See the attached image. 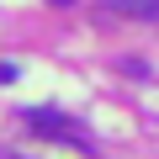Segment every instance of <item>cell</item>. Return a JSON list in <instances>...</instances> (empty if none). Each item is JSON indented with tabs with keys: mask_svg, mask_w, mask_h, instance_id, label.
Segmentation results:
<instances>
[{
	"mask_svg": "<svg viewBox=\"0 0 159 159\" xmlns=\"http://www.w3.org/2000/svg\"><path fill=\"white\" fill-rule=\"evenodd\" d=\"M53 6H74V0H53Z\"/></svg>",
	"mask_w": 159,
	"mask_h": 159,
	"instance_id": "3",
	"label": "cell"
},
{
	"mask_svg": "<svg viewBox=\"0 0 159 159\" xmlns=\"http://www.w3.org/2000/svg\"><path fill=\"white\" fill-rule=\"evenodd\" d=\"M106 6L133 16V21H159V0H106Z\"/></svg>",
	"mask_w": 159,
	"mask_h": 159,
	"instance_id": "2",
	"label": "cell"
},
{
	"mask_svg": "<svg viewBox=\"0 0 159 159\" xmlns=\"http://www.w3.org/2000/svg\"><path fill=\"white\" fill-rule=\"evenodd\" d=\"M21 122L32 127V133H43V138H58V143H74V148H90V138L80 133L69 117H58V111H48V106H32V111H21Z\"/></svg>",
	"mask_w": 159,
	"mask_h": 159,
	"instance_id": "1",
	"label": "cell"
}]
</instances>
